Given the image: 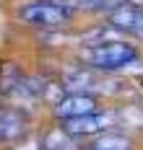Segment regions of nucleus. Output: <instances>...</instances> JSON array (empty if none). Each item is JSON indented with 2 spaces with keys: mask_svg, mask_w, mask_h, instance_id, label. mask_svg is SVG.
Listing matches in <instances>:
<instances>
[{
  "mask_svg": "<svg viewBox=\"0 0 143 150\" xmlns=\"http://www.w3.org/2000/svg\"><path fill=\"white\" fill-rule=\"evenodd\" d=\"M16 16L29 29L60 31L76 18V11L70 5L60 3V0H26V3L18 5Z\"/></svg>",
  "mask_w": 143,
  "mask_h": 150,
  "instance_id": "f257e3e1",
  "label": "nucleus"
},
{
  "mask_svg": "<svg viewBox=\"0 0 143 150\" xmlns=\"http://www.w3.org/2000/svg\"><path fill=\"white\" fill-rule=\"evenodd\" d=\"M83 57L89 62V67H94L99 73H120L130 65H138V60H141L135 44H127V42H120V39L99 44V47H89Z\"/></svg>",
  "mask_w": 143,
  "mask_h": 150,
  "instance_id": "f03ea898",
  "label": "nucleus"
},
{
  "mask_svg": "<svg viewBox=\"0 0 143 150\" xmlns=\"http://www.w3.org/2000/svg\"><path fill=\"white\" fill-rule=\"evenodd\" d=\"M99 111V101L91 93H65L57 104L52 106V114L57 122H70V119H81Z\"/></svg>",
  "mask_w": 143,
  "mask_h": 150,
  "instance_id": "7ed1b4c3",
  "label": "nucleus"
},
{
  "mask_svg": "<svg viewBox=\"0 0 143 150\" xmlns=\"http://www.w3.org/2000/svg\"><path fill=\"white\" fill-rule=\"evenodd\" d=\"M117 124L114 111H94L89 117H81V119H70L63 122V129L70 137H91V135H104L109 132V127Z\"/></svg>",
  "mask_w": 143,
  "mask_h": 150,
  "instance_id": "20e7f679",
  "label": "nucleus"
},
{
  "mask_svg": "<svg viewBox=\"0 0 143 150\" xmlns=\"http://www.w3.org/2000/svg\"><path fill=\"white\" fill-rule=\"evenodd\" d=\"M107 23L117 34H130L138 42H143V11L130 8V5H120L117 11H112L107 16Z\"/></svg>",
  "mask_w": 143,
  "mask_h": 150,
  "instance_id": "39448f33",
  "label": "nucleus"
},
{
  "mask_svg": "<svg viewBox=\"0 0 143 150\" xmlns=\"http://www.w3.org/2000/svg\"><path fill=\"white\" fill-rule=\"evenodd\" d=\"M26 129H29V124L21 111L0 104V145H13L18 140H24Z\"/></svg>",
  "mask_w": 143,
  "mask_h": 150,
  "instance_id": "423d86ee",
  "label": "nucleus"
},
{
  "mask_svg": "<svg viewBox=\"0 0 143 150\" xmlns=\"http://www.w3.org/2000/svg\"><path fill=\"white\" fill-rule=\"evenodd\" d=\"M39 150H76V140L65 132L63 127L47 129L39 140Z\"/></svg>",
  "mask_w": 143,
  "mask_h": 150,
  "instance_id": "0eeeda50",
  "label": "nucleus"
},
{
  "mask_svg": "<svg viewBox=\"0 0 143 150\" xmlns=\"http://www.w3.org/2000/svg\"><path fill=\"white\" fill-rule=\"evenodd\" d=\"M89 150H133V140L120 132H104V135H96Z\"/></svg>",
  "mask_w": 143,
  "mask_h": 150,
  "instance_id": "6e6552de",
  "label": "nucleus"
},
{
  "mask_svg": "<svg viewBox=\"0 0 143 150\" xmlns=\"http://www.w3.org/2000/svg\"><path fill=\"white\" fill-rule=\"evenodd\" d=\"M125 5H130V8H138V11H143V0H125Z\"/></svg>",
  "mask_w": 143,
  "mask_h": 150,
  "instance_id": "1a4fd4ad",
  "label": "nucleus"
}]
</instances>
